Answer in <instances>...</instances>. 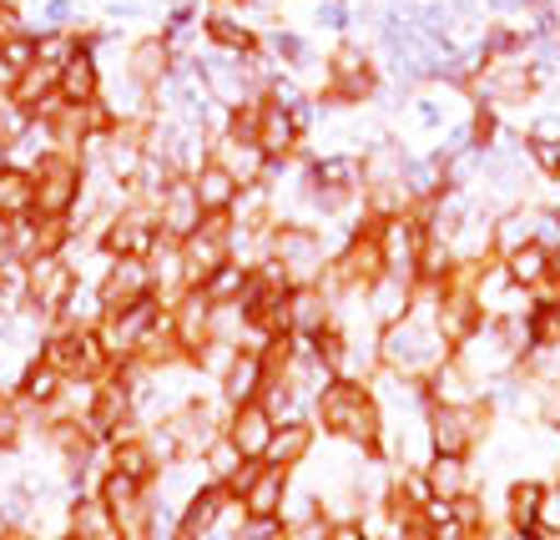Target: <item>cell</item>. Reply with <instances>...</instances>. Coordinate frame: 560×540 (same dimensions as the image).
I'll return each instance as SVG.
<instances>
[{"instance_id":"obj_38","label":"cell","mask_w":560,"mask_h":540,"mask_svg":"<svg viewBox=\"0 0 560 540\" xmlns=\"http://www.w3.org/2000/svg\"><path fill=\"white\" fill-rule=\"evenodd\" d=\"M81 51V26H66V31H36V61L61 71L71 56Z\"/></svg>"},{"instance_id":"obj_4","label":"cell","mask_w":560,"mask_h":540,"mask_svg":"<svg viewBox=\"0 0 560 540\" xmlns=\"http://www.w3.org/2000/svg\"><path fill=\"white\" fill-rule=\"evenodd\" d=\"M262 258H273L288 273V283H318L328 258H334V243L324 237V227L278 218V223L268 227V253H262Z\"/></svg>"},{"instance_id":"obj_41","label":"cell","mask_w":560,"mask_h":540,"mask_svg":"<svg viewBox=\"0 0 560 540\" xmlns=\"http://www.w3.org/2000/svg\"><path fill=\"white\" fill-rule=\"evenodd\" d=\"M66 26H81V0H46L36 31H66Z\"/></svg>"},{"instance_id":"obj_47","label":"cell","mask_w":560,"mask_h":540,"mask_svg":"<svg viewBox=\"0 0 560 540\" xmlns=\"http://www.w3.org/2000/svg\"><path fill=\"white\" fill-rule=\"evenodd\" d=\"M5 162H11V146H5V142H0V167H5Z\"/></svg>"},{"instance_id":"obj_5","label":"cell","mask_w":560,"mask_h":540,"mask_svg":"<svg viewBox=\"0 0 560 540\" xmlns=\"http://www.w3.org/2000/svg\"><path fill=\"white\" fill-rule=\"evenodd\" d=\"M31 183H36V208L40 218H71L86 192V162L77 152H61V146H46L36 162H31Z\"/></svg>"},{"instance_id":"obj_10","label":"cell","mask_w":560,"mask_h":540,"mask_svg":"<svg viewBox=\"0 0 560 540\" xmlns=\"http://www.w3.org/2000/svg\"><path fill=\"white\" fill-rule=\"evenodd\" d=\"M142 298H156L152 273H147L142 258H112L96 273V308L102 314H117V308H131V304H142Z\"/></svg>"},{"instance_id":"obj_23","label":"cell","mask_w":560,"mask_h":540,"mask_svg":"<svg viewBox=\"0 0 560 540\" xmlns=\"http://www.w3.org/2000/svg\"><path fill=\"white\" fill-rule=\"evenodd\" d=\"M313 445H318V430H313V420H283L273 430V439H268V449H262V465H278V470L293 474L313 455Z\"/></svg>"},{"instance_id":"obj_2","label":"cell","mask_w":560,"mask_h":540,"mask_svg":"<svg viewBox=\"0 0 560 540\" xmlns=\"http://www.w3.org/2000/svg\"><path fill=\"white\" fill-rule=\"evenodd\" d=\"M318 71H324V77H318V92L313 96H318L324 111H359L364 102H374V96L384 92V71H378L374 51L353 36L334 40Z\"/></svg>"},{"instance_id":"obj_19","label":"cell","mask_w":560,"mask_h":540,"mask_svg":"<svg viewBox=\"0 0 560 540\" xmlns=\"http://www.w3.org/2000/svg\"><path fill=\"white\" fill-rule=\"evenodd\" d=\"M258 36L262 31L248 26V15L243 11H208L202 15V40L222 56H253L258 51Z\"/></svg>"},{"instance_id":"obj_30","label":"cell","mask_w":560,"mask_h":540,"mask_svg":"<svg viewBox=\"0 0 560 540\" xmlns=\"http://www.w3.org/2000/svg\"><path fill=\"white\" fill-rule=\"evenodd\" d=\"M31 208H36V183H31V172L5 162V167H0V227L15 223V218H26Z\"/></svg>"},{"instance_id":"obj_33","label":"cell","mask_w":560,"mask_h":540,"mask_svg":"<svg viewBox=\"0 0 560 540\" xmlns=\"http://www.w3.org/2000/svg\"><path fill=\"white\" fill-rule=\"evenodd\" d=\"M521 146H525V162H530V172L540 183H560V132L535 127V132L521 137Z\"/></svg>"},{"instance_id":"obj_46","label":"cell","mask_w":560,"mask_h":540,"mask_svg":"<svg viewBox=\"0 0 560 540\" xmlns=\"http://www.w3.org/2000/svg\"><path fill=\"white\" fill-rule=\"evenodd\" d=\"M546 208H550V218H556V227H560V183H556V198H550Z\"/></svg>"},{"instance_id":"obj_43","label":"cell","mask_w":560,"mask_h":540,"mask_svg":"<svg viewBox=\"0 0 560 540\" xmlns=\"http://www.w3.org/2000/svg\"><path fill=\"white\" fill-rule=\"evenodd\" d=\"M21 5H26V0H0V36H5V31H21Z\"/></svg>"},{"instance_id":"obj_31","label":"cell","mask_w":560,"mask_h":540,"mask_svg":"<svg viewBox=\"0 0 560 540\" xmlns=\"http://www.w3.org/2000/svg\"><path fill=\"white\" fill-rule=\"evenodd\" d=\"M540 501H546V485L540 480H530V474H521L515 485H510L505 495V520L515 536H530L535 520H540Z\"/></svg>"},{"instance_id":"obj_35","label":"cell","mask_w":560,"mask_h":540,"mask_svg":"<svg viewBox=\"0 0 560 540\" xmlns=\"http://www.w3.org/2000/svg\"><path fill=\"white\" fill-rule=\"evenodd\" d=\"M525 329H530V349H560V298H530Z\"/></svg>"},{"instance_id":"obj_9","label":"cell","mask_w":560,"mask_h":540,"mask_svg":"<svg viewBox=\"0 0 560 540\" xmlns=\"http://www.w3.org/2000/svg\"><path fill=\"white\" fill-rule=\"evenodd\" d=\"M253 142L268 162H293L308 146V132L299 127V117L288 111L278 96H262L258 102V127H253Z\"/></svg>"},{"instance_id":"obj_25","label":"cell","mask_w":560,"mask_h":540,"mask_svg":"<svg viewBox=\"0 0 560 540\" xmlns=\"http://www.w3.org/2000/svg\"><path fill=\"white\" fill-rule=\"evenodd\" d=\"M419 470H424V485H430L434 501H459V495H475V470H469V455H430Z\"/></svg>"},{"instance_id":"obj_13","label":"cell","mask_w":560,"mask_h":540,"mask_svg":"<svg viewBox=\"0 0 560 540\" xmlns=\"http://www.w3.org/2000/svg\"><path fill=\"white\" fill-rule=\"evenodd\" d=\"M419 237H424V223H419L415 208L378 218V243H384V263H389V273H409V278H415Z\"/></svg>"},{"instance_id":"obj_20","label":"cell","mask_w":560,"mask_h":540,"mask_svg":"<svg viewBox=\"0 0 560 540\" xmlns=\"http://www.w3.org/2000/svg\"><path fill=\"white\" fill-rule=\"evenodd\" d=\"M212 162L228 167L237 177V187H253V183H268V157L258 152V142L248 137H233V132H218L212 137Z\"/></svg>"},{"instance_id":"obj_45","label":"cell","mask_w":560,"mask_h":540,"mask_svg":"<svg viewBox=\"0 0 560 540\" xmlns=\"http://www.w3.org/2000/svg\"><path fill=\"white\" fill-rule=\"evenodd\" d=\"M0 540H40V536L31 526H5V530H0Z\"/></svg>"},{"instance_id":"obj_42","label":"cell","mask_w":560,"mask_h":540,"mask_svg":"<svg viewBox=\"0 0 560 540\" xmlns=\"http://www.w3.org/2000/svg\"><path fill=\"white\" fill-rule=\"evenodd\" d=\"M324 540H369V530L359 526V520H334V526L324 530Z\"/></svg>"},{"instance_id":"obj_18","label":"cell","mask_w":560,"mask_h":540,"mask_svg":"<svg viewBox=\"0 0 560 540\" xmlns=\"http://www.w3.org/2000/svg\"><path fill=\"white\" fill-rule=\"evenodd\" d=\"M102 56L92 51V46H81L71 61L61 67V77H56V96H61L66 106H92L96 96H102Z\"/></svg>"},{"instance_id":"obj_36","label":"cell","mask_w":560,"mask_h":540,"mask_svg":"<svg viewBox=\"0 0 560 540\" xmlns=\"http://www.w3.org/2000/svg\"><path fill=\"white\" fill-rule=\"evenodd\" d=\"M77 329L81 324H61L56 333L40 339V354H36V359H46L51 369H61L66 379H77Z\"/></svg>"},{"instance_id":"obj_22","label":"cell","mask_w":560,"mask_h":540,"mask_svg":"<svg viewBox=\"0 0 560 540\" xmlns=\"http://www.w3.org/2000/svg\"><path fill=\"white\" fill-rule=\"evenodd\" d=\"M147 273H152V293L162 298V304H172L177 293L187 289V278H183V243L167 233H156V243L147 248Z\"/></svg>"},{"instance_id":"obj_8","label":"cell","mask_w":560,"mask_h":540,"mask_svg":"<svg viewBox=\"0 0 560 540\" xmlns=\"http://www.w3.org/2000/svg\"><path fill=\"white\" fill-rule=\"evenodd\" d=\"M156 208L152 202H121L112 218H106V227L96 233V248L106 253V258H147V248L156 243Z\"/></svg>"},{"instance_id":"obj_24","label":"cell","mask_w":560,"mask_h":540,"mask_svg":"<svg viewBox=\"0 0 560 540\" xmlns=\"http://www.w3.org/2000/svg\"><path fill=\"white\" fill-rule=\"evenodd\" d=\"M500 268H505V278L515 283V289L535 293L540 283H550V278H556V248L535 237V243H525V248L505 253V258H500Z\"/></svg>"},{"instance_id":"obj_28","label":"cell","mask_w":560,"mask_h":540,"mask_svg":"<svg viewBox=\"0 0 560 540\" xmlns=\"http://www.w3.org/2000/svg\"><path fill=\"white\" fill-rule=\"evenodd\" d=\"M192 183V192H197V202H202V212H233V202H237V177L228 167H218V162H202V167L187 177Z\"/></svg>"},{"instance_id":"obj_11","label":"cell","mask_w":560,"mask_h":540,"mask_svg":"<svg viewBox=\"0 0 560 540\" xmlns=\"http://www.w3.org/2000/svg\"><path fill=\"white\" fill-rule=\"evenodd\" d=\"M167 329H172V339H177V349L187 354V364H192L212 343V298L202 289H183L167 304Z\"/></svg>"},{"instance_id":"obj_26","label":"cell","mask_w":560,"mask_h":540,"mask_svg":"<svg viewBox=\"0 0 560 540\" xmlns=\"http://www.w3.org/2000/svg\"><path fill=\"white\" fill-rule=\"evenodd\" d=\"M419 389H424V404H475V399H485V395H480V384L469 379L465 364H459L455 354L444 359L440 369H434L430 379L419 384Z\"/></svg>"},{"instance_id":"obj_21","label":"cell","mask_w":560,"mask_h":540,"mask_svg":"<svg viewBox=\"0 0 560 540\" xmlns=\"http://www.w3.org/2000/svg\"><path fill=\"white\" fill-rule=\"evenodd\" d=\"M262 384H268V374H262V354H258V349H243V343H237L233 364H228V369H222V379H218V399L228 409H233V404H248V399L262 395Z\"/></svg>"},{"instance_id":"obj_15","label":"cell","mask_w":560,"mask_h":540,"mask_svg":"<svg viewBox=\"0 0 560 540\" xmlns=\"http://www.w3.org/2000/svg\"><path fill=\"white\" fill-rule=\"evenodd\" d=\"M273 430H278V420L268 414V409H262V399L233 404V409H228V424H222V435L243 449V460H262V449H268Z\"/></svg>"},{"instance_id":"obj_37","label":"cell","mask_w":560,"mask_h":540,"mask_svg":"<svg viewBox=\"0 0 560 540\" xmlns=\"http://www.w3.org/2000/svg\"><path fill=\"white\" fill-rule=\"evenodd\" d=\"M202 293H208L212 304H237V298L248 293V263H237V258H228V263H222L218 273H208Z\"/></svg>"},{"instance_id":"obj_3","label":"cell","mask_w":560,"mask_h":540,"mask_svg":"<svg viewBox=\"0 0 560 540\" xmlns=\"http://www.w3.org/2000/svg\"><path fill=\"white\" fill-rule=\"evenodd\" d=\"M540 86H546V67L530 56V40L525 46H515V51L505 56H480V71L469 77V102H490V106H525L540 96Z\"/></svg>"},{"instance_id":"obj_32","label":"cell","mask_w":560,"mask_h":540,"mask_svg":"<svg viewBox=\"0 0 560 540\" xmlns=\"http://www.w3.org/2000/svg\"><path fill=\"white\" fill-rule=\"evenodd\" d=\"M56 77H61L56 67H46V61H31V67L15 77V86H11L5 96H11L15 106H26L31 117H36L46 102H56Z\"/></svg>"},{"instance_id":"obj_17","label":"cell","mask_w":560,"mask_h":540,"mask_svg":"<svg viewBox=\"0 0 560 540\" xmlns=\"http://www.w3.org/2000/svg\"><path fill=\"white\" fill-rule=\"evenodd\" d=\"M415 289H419V278H409V273H384V278H374V283L364 289L369 318H374L378 329H384V324H399V318L415 308Z\"/></svg>"},{"instance_id":"obj_6","label":"cell","mask_w":560,"mask_h":540,"mask_svg":"<svg viewBox=\"0 0 560 540\" xmlns=\"http://www.w3.org/2000/svg\"><path fill=\"white\" fill-rule=\"evenodd\" d=\"M495 430V404H430V449L434 455H475Z\"/></svg>"},{"instance_id":"obj_16","label":"cell","mask_w":560,"mask_h":540,"mask_svg":"<svg viewBox=\"0 0 560 540\" xmlns=\"http://www.w3.org/2000/svg\"><path fill=\"white\" fill-rule=\"evenodd\" d=\"M334 324V293L324 283H293L288 289V333L299 339H313Z\"/></svg>"},{"instance_id":"obj_29","label":"cell","mask_w":560,"mask_h":540,"mask_svg":"<svg viewBox=\"0 0 560 540\" xmlns=\"http://www.w3.org/2000/svg\"><path fill=\"white\" fill-rule=\"evenodd\" d=\"M106 465L121 470V474H131V480H142V485H152L156 474H162L152 445H147V430L142 435H131V439H112V445H106Z\"/></svg>"},{"instance_id":"obj_40","label":"cell","mask_w":560,"mask_h":540,"mask_svg":"<svg viewBox=\"0 0 560 540\" xmlns=\"http://www.w3.org/2000/svg\"><path fill=\"white\" fill-rule=\"evenodd\" d=\"M0 56H5V61H11L15 71H26L31 61H36V31H5V36H0Z\"/></svg>"},{"instance_id":"obj_12","label":"cell","mask_w":560,"mask_h":540,"mask_svg":"<svg viewBox=\"0 0 560 540\" xmlns=\"http://www.w3.org/2000/svg\"><path fill=\"white\" fill-rule=\"evenodd\" d=\"M177 71V51H172L167 31H147L127 46V81H137L142 92H162Z\"/></svg>"},{"instance_id":"obj_34","label":"cell","mask_w":560,"mask_h":540,"mask_svg":"<svg viewBox=\"0 0 560 540\" xmlns=\"http://www.w3.org/2000/svg\"><path fill=\"white\" fill-rule=\"evenodd\" d=\"M197 465H202V480H212V485L228 490L237 474H243V465H248V460H243V449H237L233 439L218 435L208 449H202V460H197Z\"/></svg>"},{"instance_id":"obj_39","label":"cell","mask_w":560,"mask_h":540,"mask_svg":"<svg viewBox=\"0 0 560 540\" xmlns=\"http://www.w3.org/2000/svg\"><path fill=\"white\" fill-rule=\"evenodd\" d=\"M31 127H36V117H31L26 106H15L11 96H0V142H5V146H15V142H21V137L31 132Z\"/></svg>"},{"instance_id":"obj_44","label":"cell","mask_w":560,"mask_h":540,"mask_svg":"<svg viewBox=\"0 0 560 540\" xmlns=\"http://www.w3.org/2000/svg\"><path fill=\"white\" fill-rule=\"evenodd\" d=\"M15 77H21V71H15L11 61H5V56H0V96H5V92H11V86H15Z\"/></svg>"},{"instance_id":"obj_27","label":"cell","mask_w":560,"mask_h":540,"mask_svg":"<svg viewBox=\"0 0 560 540\" xmlns=\"http://www.w3.org/2000/svg\"><path fill=\"white\" fill-rule=\"evenodd\" d=\"M66 384H71V379H66L61 369H51L46 359H31L26 369H21V379H15V399H21L26 409H40V414H46V409L61 399Z\"/></svg>"},{"instance_id":"obj_7","label":"cell","mask_w":560,"mask_h":540,"mask_svg":"<svg viewBox=\"0 0 560 540\" xmlns=\"http://www.w3.org/2000/svg\"><path fill=\"white\" fill-rule=\"evenodd\" d=\"M81 293V273L66 263V253H46V258H31L26 273V304L40 318H61L71 308V298Z\"/></svg>"},{"instance_id":"obj_1","label":"cell","mask_w":560,"mask_h":540,"mask_svg":"<svg viewBox=\"0 0 560 540\" xmlns=\"http://www.w3.org/2000/svg\"><path fill=\"white\" fill-rule=\"evenodd\" d=\"M308 420H313V430H324V435L343 439V445L364 449V455L384 449V404H378L369 379H343V374H334V379L313 395Z\"/></svg>"},{"instance_id":"obj_14","label":"cell","mask_w":560,"mask_h":540,"mask_svg":"<svg viewBox=\"0 0 560 540\" xmlns=\"http://www.w3.org/2000/svg\"><path fill=\"white\" fill-rule=\"evenodd\" d=\"M152 208H156V227H162L167 237H177V243H183V237H192L197 227H202V218H208L187 177H172V183L162 187V198H156Z\"/></svg>"}]
</instances>
